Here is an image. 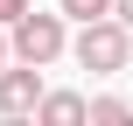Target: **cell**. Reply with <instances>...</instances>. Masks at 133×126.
<instances>
[{
    "instance_id": "1",
    "label": "cell",
    "mask_w": 133,
    "mask_h": 126,
    "mask_svg": "<svg viewBox=\"0 0 133 126\" xmlns=\"http://www.w3.org/2000/svg\"><path fill=\"white\" fill-rule=\"evenodd\" d=\"M70 56H77V70H91V77H119L133 63V28L119 14H98V21H77V35H70Z\"/></svg>"
},
{
    "instance_id": "2",
    "label": "cell",
    "mask_w": 133,
    "mask_h": 126,
    "mask_svg": "<svg viewBox=\"0 0 133 126\" xmlns=\"http://www.w3.org/2000/svg\"><path fill=\"white\" fill-rule=\"evenodd\" d=\"M7 35H14V56H21V63H42V70L63 63V49H70V21H63V7H56V14H35V7H28Z\"/></svg>"
},
{
    "instance_id": "3",
    "label": "cell",
    "mask_w": 133,
    "mask_h": 126,
    "mask_svg": "<svg viewBox=\"0 0 133 126\" xmlns=\"http://www.w3.org/2000/svg\"><path fill=\"white\" fill-rule=\"evenodd\" d=\"M42 91H49V84H42V63H21V56H14V63L0 70V112H7V119H28V112L42 105Z\"/></svg>"
},
{
    "instance_id": "4",
    "label": "cell",
    "mask_w": 133,
    "mask_h": 126,
    "mask_svg": "<svg viewBox=\"0 0 133 126\" xmlns=\"http://www.w3.org/2000/svg\"><path fill=\"white\" fill-rule=\"evenodd\" d=\"M35 119H42V126H84V119H91V98H77V91H42Z\"/></svg>"
},
{
    "instance_id": "5",
    "label": "cell",
    "mask_w": 133,
    "mask_h": 126,
    "mask_svg": "<svg viewBox=\"0 0 133 126\" xmlns=\"http://www.w3.org/2000/svg\"><path fill=\"white\" fill-rule=\"evenodd\" d=\"M91 119H98V126H126V119H133V105L105 91V98H91Z\"/></svg>"
},
{
    "instance_id": "6",
    "label": "cell",
    "mask_w": 133,
    "mask_h": 126,
    "mask_svg": "<svg viewBox=\"0 0 133 126\" xmlns=\"http://www.w3.org/2000/svg\"><path fill=\"white\" fill-rule=\"evenodd\" d=\"M63 7V21H98V14H112V0H56Z\"/></svg>"
},
{
    "instance_id": "7",
    "label": "cell",
    "mask_w": 133,
    "mask_h": 126,
    "mask_svg": "<svg viewBox=\"0 0 133 126\" xmlns=\"http://www.w3.org/2000/svg\"><path fill=\"white\" fill-rule=\"evenodd\" d=\"M21 14H28V0H0V28H14Z\"/></svg>"
},
{
    "instance_id": "8",
    "label": "cell",
    "mask_w": 133,
    "mask_h": 126,
    "mask_svg": "<svg viewBox=\"0 0 133 126\" xmlns=\"http://www.w3.org/2000/svg\"><path fill=\"white\" fill-rule=\"evenodd\" d=\"M7 63H14V35L0 28V70H7Z\"/></svg>"
},
{
    "instance_id": "9",
    "label": "cell",
    "mask_w": 133,
    "mask_h": 126,
    "mask_svg": "<svg viewBox=\"0 0 133 126\" xmlns=\"http://www.w3.org/2000/svg\"><path fill=\"white\" fill-rule=\"evenodd\" d=\"M112 14H119V21H126V28H133V0H112Z\"/></svg>"
}]
</instances>
